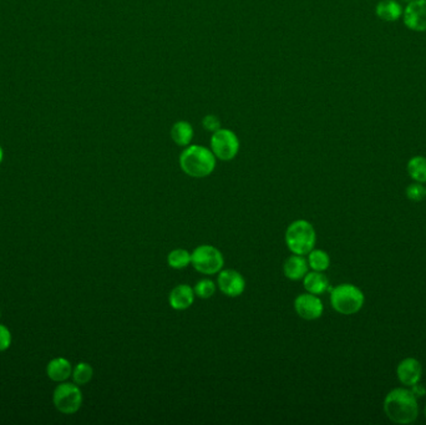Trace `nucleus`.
<instances>
[{"instance_id": "f257e3e1", "label": "nucleus", "mask_w": 426, "mask_h": 425, "mask_svg": "<svg viewBox=\"0 0 426 425\" xmlns=\"http://www.w3.org/2000/svg\"><path fill=\"white\" fill-rule=\"evenodd\" d=\"M388 419L396 424H411L419 416V404L410 388H396L386 394L383 403Z\"/></svg>"}, {"instance_id": "f03ea898", "label": "nucleus", "mask_w": 426, "mask_h": 425, "mask_svg": "<svg viewBox=\"0 0 426 425\" xmlns=\"http://www.w3.org/2000/svg\"><path fill=\"white\" fill-rule=\"evenodd\" d=\"M180 167L190 177L203 179L216 169V156L203 146L191 145L180 155Z\"/></svg>"}, {"instance_id": "7ed1b4c3", "label": "nucleus", "mask_w": 426, "mask_h": 425, "mask_svg": "<svg viewBox=\"0 0 426 425\" xmlns=\"http://www.w3.org/2000/svg\"><path fill=\"white\" fill-rule=\"evenodd\" d=\"M317 233L313 225L306 220H297L288 226L286 231V243L294 255L306 256L314 250Z\"/></svg>"}, {"instance_id": "20e7f679", "label": "nucleus", "mask_w": 426, "mask_h": 425, "mask_svg": "<svg viewBox=\"0 0 426 425\" xmlns=\"http://www.w3.org/2000/svg\"><path fill=\"white\" fill-rule=\"evenodd\" d=\"M364 293L361 292L360 288L350 283L339 285L330 292V304L334 311L344 316H352L359 312L364 306Z\"/></svg>"}, {"instance_id": "39448f33", "label": "nucleus", "mask_w": 426, "mask_h": 425, "mask_svg": "<svg viewBox=\"0 0 426 425\" xmlns=\"http://www.w3.org/2000/svg\"><path fill=\"white\" fill-rule=\"evenodd\" d=\"M191 263L196 271L202 275H216L220 273L225 265V258L221 251L210 245H202L191 253Z\"/></svg>"}, {"instance_id": "423d86ee", "label": "nucleus", "mask_w": 426, "mask_h": 425, "mask_svg": "<svg viewBox=\"0 0 426 425\" xmlns=\"http://www.w3.org/2000/svg\"><path fill=\"white\" fill-rule=\"evenodd\" d=\"M54 405L62 414H74L82 408V393L75 383L62 382L52 394Z\"/></svg>"}, {"instance_id": "0eeeda50", "label": "nucleus", "mask_w": 426, "mask_h": 425, "mask_svg": "<svg viewBox=\"0 0 426 425\" xmlns=\"http://www.w3.org/2000/svg\"><path fill=\"white\" fill-rule=\"evenodd\" d=\"M211 151L216 156V159L231 161L240 151V140L231 130L220 128L211 138Z\"/></svg>"}, {"instance_id": "6e6552de", "label": "nucleus", "mask_w": 426, "mask_h": 425, "mask_svg": "<svg viewBox=\"0 0 426 425\" xmlns=\"http://www.w3.org/2000/svg\"><path fill=\"white\" fill-rule=\"evenodd\" d=\"M294 309L298 316L306 321H315L322 317L324 307L320 298L312 293L299 294L294 301Z\"/></svg>"}, {"instance_id": "1a4fd4ad", "label": "nucleus", "mask_w": 426, "mask_h": 425, "mask_svg": "<svg viewBox=\"0 0 426 425\" xmlns=\"http://www.w3.org/2000/svg\"><path fill=\"white\" fill-rule=\"evenodd\" d=\"M218 288L228 297H238L246 289V281L240 272L235 270H222L217 280Z\"/></svg>"}, {"instance_id": "9d476101", "label": "nucleus", "mask_w": 426, "mask_h": 425, "mask_svg": "<svg viewBox=\"0 0 426 425\" xmlns=\"http://www.w3.org/2000/svg\"><path fill=\"white\" fill-rule=\"evenodd\" d=\"M404 24L415 31H426V0H414L403 11Z\"/></svg>"}, {"instance_id": "9b49d317", "label": "nucleus", "mask_w": 426, "mask_h": 425, "mask_svg": "<svg viewBox=\"0 0 426 425\" xmlns=\"http://www.w3.org/2000/svg\"><path fill=\"white\" fill-rule=\"evenodd\" d=\"M422 375L421 363L415 358H405L401 360L396 368V377L401 385L410 388L419 383Z\"/></svg>"}, {"instance_id": "f8f14e48", "label": "nucleus", "mask_w": 426, "mask_h": 425, "mask_svg": "<svg viewBox=\"0 0 426 425\" xmlns=\"http://www.w3.org/2000/svg\"><path fill=\"white\" fill-rule=\"evenodd\" d=\"M195 291L189 285H179L169 292V306L176 311H185L195 302Z\"/></svg>"}, {"instance_id": "ddd939ff", "label": "nucleus", "mask_w": 426, "mask_h": 425, "mask_svg": "<svg viewBox=\"0 0 426 425\" xmlns=\"http://www.w3.org/2000/svg\"><path fill=\"white\" fill-rule=\"evenodd\" d=\"M308 261L301 255H294L287 258V261L283 265L284 276L291 281H299L303 280L306 275L308 273Z\"/></svg>"}, {"instance_id": "4468645a", "label": "nucleus", "mask_w": 426, "mask_h": 425, "mask_svg": "<svg viewBox=\"0 0 426 425\" xmlns=\"http://www.w3.org/2000/svg\"><path fill=\"white\" fill-rule=\"evenodd\" d=\"M47 374L52 382H57V383L67 382L72 377V363L65 358L52 359L47 363Z\"/></svg>"}, {"instance_id": "2eb2a0df", "label": "nucleus", "mask_w": 426, "mask_h": 425, "mask_svg": "<svg viewBox=\"0 0 426 425\" xmlns=\"http://www.w3.org/2000/svg\"><path fill=\"white\" fill-rule=\"evenodd\" d=\"M304 288L307 292L319 296L327 292L329 288V281L323 272H309L303 278Z\"/></svg>"}, {"instance_id": "dca6fc26", "label": "nucleus", "mask_w": 426, "mask_h": 425, "mask_svg": "<svg viewBox=\"0 0 426 425\" xmlns=\"http://www.w3.org/2000/svg\"><path fill=\"white\" fill-rule=\"evenodd\" d=\"M376 16L381 21H396L403 16V9L396 0H381L376 6Z\"/></svg>"}, {"instance_id": "f3484780", "label": "nucleus", "mask_w": 426, "mask_h": 425, "mask_svg": "<svg viewBox=\"0 0 426 425\" xmlns=\"http://www.w3.org/2000/svg\"><path fill=\"white\" fill-rule=\"evenodd\" d=\"M171 138L179 146H189L194 138V128L187 121H179L171 128Z\"/></svg>"}, {"instance_id": "a211bd4d", "label": "nucleus", "mask_w": 426, "mask_h": 425, "mask_svg": "<svg viewBox=\"0 0 426 425\" xmlns=\"http://www.w3.org/2000/svg\"><path fill=\"white\" fill-rule=\"evenodd\" d=\"M408 174L415 182L425 184L426 182V158L414 156L408 162Z\"/></svg>"}, {"instance_id": "6ab92c4d", "label": "nucleus", "mask_w": 426, "mask_h": 425, "mask_svg": "<svg viewBox=\"0 0 426 425\" xmlns=\"http://www.w3.org/2000/svg\"><path fill=\"white\" fill-rule=\"evenodd\" d=\"M308 266L313 271H327L330 266V257L323 250H312L308 253Z\"/></svg>"}, {"instance_id": "aec40b11", "label": "nucleus", "mask_w": 426, "mask_h": 425, "mask_svg": "<svg viewBox=\"0 0 426 425\" xmlns=\"http://www.w3.org/2000/svg\"><path fill=\"white\" fill-rule=\"evenodd\" d=\"M167 263L174 270H184L191 265V253L184 248H177L169 253Z\"/></svg>"}, {"instance_id": "412c9836", "label": "nucleus", "mask_w": 426, "mask_h": 425, "mask_svg": "<svg viewBox=\"0 0 426 425\" xmlns=\"http://www.w3.org/2000/svg\"><path fill=\"white\" fill-rule=\"evenodd\" d=\"M72 377L75 385H88L89 382L93 380V367L89 363H85V362H80V363H77L75 365V368L72 369Z\"/></svg>"}, {"instance_id": "4be33fe9", "label": "nucleus", "mask_w": 426, "mask_h": 425, "mask_svg": "<svg viewBox=\"0 0 426 425\" xmlns=\"http://www.w3.org/2000/svg\"><path fill=\"white\" fill-rule=\"evenodd\" d=\"M194 291H195L197 297L202 298V299H208L216 292V285H215V282L211 281V280H201V281L196 283Z\"/></svg>"}, {"instance_id": "5701e85b", "label": "nucleus", "mask_w": 426, "mask_h": 425, "mask_svg": "<svg viewBox=\"0 0 426 425\" xmlns=\"http://www.w3.org/2000/svg\"><path fill=\"white\" fill-rule=\"evenodd\" d=\"M405 194L409 200L420 202L426 197V189L420 182H414L406 187Z\"/></svg>"}, {"instance_id": "b1692460", "label": "nucleus", "mask_w": 426, "mask_h": 425, "mask_svg": "<svg viewBox=\"0 0 426 425\" xmlns=\"http://www.w3.org/2000/svg\"><path fill=\"white\" fill-rule=\"evenodd\" d=\"M202 125L207 131H211V133H215V131L221 128V121H220V118H217L216 115L205 116L202 120Z\"/></svg>"}, {"instance_id": "393cba45", "label": "nucleus", "mask_w": 426, "mask_h": 425, "mask_svg": "<svg viewBox=\"0 0 426 425\" xmlns=\"http://www.w3.org/2000/svg\"><path fill=\"white\" fill-rule=\"evenodd\" d=\"M11 331L6 327V326H3V324H0V352H4L6 349L11 347Z\"/></svg>"}, {"instance_id": "a878e982", "label": "nucleus", "mask_w": 426, "mask_h": 425, "mask_svg": "<svg viewBox=\"0 0 426 425\" xmlns=\"http://www.w3.org/2000/svg\"><path fill=\"white\" fill-rule=\"evenodd\" d=\"M410 390L411 392L415 394L416 398H417V397H424L426 393V390L424 388V385H420V382L416 383L415 385L410 387Z\"/></svg>"}, {"instance_id": "bb28decb", "label": "nucleus", "mask_w": 426, "mask_h": 425, "mask_svg": "<svg viewBox=\"0 0 426 425\" xmlns=\"http://www.w3.org/2000/svg\"><path fill=\"white\" fill-rule=\"evenodd\" d=\"M4 159V151L1 149V146H0V164H1V161Z\"/></svg>"}, {"instance_id": "cd10ccee", "label": "nucleus", "mask_w": 426, "mask_h": 425, "mask_svg": "<svg viewBox=\"0 0 426 425\" xmlns=\"http://www.w3.org/2000/svg\"><path fill=\"white\" fill-rule=\"evenodd\" d=\"M424 415H425V418H426V404H425V408H424Z\"/></svg>"}]
</instances>
